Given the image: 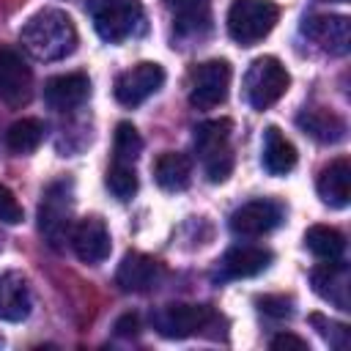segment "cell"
<instances>
[{
    "label": "cell",
    "instance_id": "6da1fadb",
    "mask_svg": "<svg viewBox=\"0 0 351 351\" xmlns=\"http://www.w3.org/2000/svg\"><path fill=\"white\" fill-rule=\"evenodd\" d=\"M19 41L30 58L52 63L69 58L77 49V27L66 11L41 8L22 25Z\"/></svg>",
    "mask_w": 351,
    "mask_h": 351
},
{
    "label": "cell",
    "instance_id": "7a4b0ae2",
    "mask_svg": "<svg viewBox=\"0 0 351 351\" xmlns=\"http://www.w3.org/2000/svg\"><path fill=\"white\" fill-rule=\"evenodd\" d=\"M38 230L52 250H60L74 230V184L69 178L52 181L38 203Z\"/></svg>",
    "mask_w": 351,
    "mask_h": 351
},
{
    "label": "cell",
    "instance_id": "3957f363",
    "mask_svg": "<svg viewBox=\"0 0 351 351\" xmlns=\"http://www.w3.org/2000/svg\"><path fill=\"white\" fill-rule=\"evenodd\" d=\"M230 132H233V123L228 118H214L195 126V154L211 184H222L233 173Z\"/></svg>",
    "mask_w": 351,
    "mask_h": 351
},
{
    "label": "cell",
    "instance_id": "277c9868",
    "mask_svg": "<svg viewBox=\"0 0 351 351\" xmlns=\"http://www.w3.org/2000/svg\"><path fill=\"white\" fill-rule=\"evenodd\" d=\"M88 14L96 33L110 44L140 36L145 27L140 0H88Z\"/></svg>",
    "mask_w": 351,
    "mask_h": 351
},
{
    "label": "cell",
    "instance_id": "5b68a950",
    "mask_svg": "<svg viewBox=\"0 0 351 351\" xmlns=\"http://www.w3.org/2000/svg\"><path fill=\"white\" fill-rule=\"evenodd\" d=\"M280 19V8L271 0H233L228 8V33L236 44L252 47L266 38Z\"/></svg>",
    "mask_w": 351,
    "mask_h": 351
},
{
    "label": "cell",
    "instance_id": "8992f818",
    "mask_svg": "<svg viewBox=\"0 0 351 351\" xmlns=\"http://www.w3.org/2000/svg\"><path fill=\"white\" fill-rule=\"evenodd\" d=\"M288 85H291L288 69L271 55L255 58L244 74V96L252 110H266L274 101H280L285 96Z\"/></svg>",
    "mask_w": 351,
    "mask_h": 351
},
{
    "label": "cell",
    "instance_id": "52a82bcc",
    "mask_svg": "<svg viewBox=\"0 0 351 351\" xmlns=\"http://www.w3.org/2000/svg\"><path fill=\"white\" fill-rule=\"evenodd\" d=\"M217 321V313L208 304H165L154 313V329L167 340H184L200 335Z\"/></svg>",
    "mask_w": 351,
    "mask_h": 351
},
{
    "label": "cell",
    "instance_id": "ba28073f",
    "mask_svg": "<svg viewBox=\"0 0 351 351\" xmlns=\"http://www.w3.org/2000/svg\"><path fill=\"white\" fill-rule=\"evenodd\" d=\"M228 88H230V63L222 58L206 60L192 71L189 104L197 110H211L225 101Z\"/></svg>",
    "mask_w": 351,
    "mask_h": 351
},
{
    "label": "cell",
    "instance_id": "9c48e42d",
    "mask_svg": "<svg viewBox=\"0 0 351 351\" xmlns=\"http://www.w3.org/2000/svg\"><path fill=\"white\" fill-rule=\"evenodd\" d=\"M165 85V69L154 60H143L115 80V99L123 107H137Z\"/></svg>",
    "mask_w": 351,
    "mask_h": 351
},
{
    "label": "cell",
    "instance_id": "30bf717a",
    "mask_svg": "<svg viewBox=\"0 0 351 351\" xmlns=\"http://www.w3.org/2000/svg\"><path fill=\"white\" fill-rule=\"evenodd\" d=\"M33 96V71L11 47H0V101L25 107Z\"/></svg>",
    "mask_w": 351,
    "mask_h": 351
},
{
    "label": "cell",
    "instance_id": "8fae6325",
    "mask_svg": "<svg viewBox=\"0 0 351 351\" xmlns=\"http://www.w3.org/2000/svg\"><path fill=\"white\" fill-rule=\"evenodd\" d=\"M282 222V206L274 200H250L230 214V230L244 239L271 233Z\"/></svg>",
    "mask_w": 351,
    "mask_h": 351
},
{
    "label": "cell",
    "instance_id": "7c38bea8",
    "mask_svg": "<svg viewBox=\"0 0 351 351\" xmlns=\"http://www.w3.org/2000/svg\"><path fill=\"white\" fill-rule=\"evenodd\" d=\"M71 250L74 255L82 261V263H101L110 258V250H112V241H110V230L104 225L101 217H85L74 225L71 230Z\"/></svg>",
    "mask_w": 351,
    "mask_h": 351
},
{
    "label": "cell",
    "instance_id": "4fadbf2b",
    "mask_svg": "<svg viewBox=\"0 0 351 351\" xmlns=\"http://www.w3.org/2000/svg\"><path fill=\"white\" fill-rule=\"evenodd\" d=\"M162 274H165V269L154 255L126 252L121 266H118V271H115V282L126 293H145V291L159 285Z\"/></svg>",
    "mask_w": 351,
    "mask_h": 351
},
{
    "label": "cell",
    "instance_id": "5bb4252c",
    "mask_svg": "<svg viewBox=\"0 0 351 351\" xmlns=\"http://www.w3.org/2000/svg\"><path fill=\"white\" fill-rule=\"evenodd\" d=\"M313 291L329 302L337 310H351V280H348V266L337 261H326L310 271Z\"/></svg>",
    "mask_w": 351,
    "mask_h": 351
},
{
    "label": "cell",
    "instance_id": "9a60e30c",
    "mask_svg": "<svg viewBox=\"0 0 351 351\" xmlns=\"http://www.w3.org/2000/svg\"><path fill=\"white\" fill-rule=\"evenodd\" d=\"M302 30L307 33V38H313L329 55H346L348 47H351V22H348V16L318 14V16H310Z\"/></svg>",
    "mask_w": 351,
    "mask_h": 351
},
{
    "label": "cell",
    "instance_id": "2e32d148",
    "mask_svg": "<svg viewBox=\"0 0 351 351\" xmlns=\"http://www.w3.org/2000/svg\"><path fill=\"white\" fill-rule=\"evenodd\" d=\"M165 8L173 19V30L181 38H195L211 27V3L208 0H165Z\"/></svg>",
    "mask_w": 351,
    "mask_h": 351
},
{
    "label": "cell",
    "instance_id": "e0dca14e",
    "mask_svg": "<svg viewBox=\"0 0 351 351\" xmlns=\"http://www.w3.org/2000/svg\"><path fill=\"white\" fill-rule=\"evenodd\" d=\"M88 96H90V80L80 71L58 74V77L44 82V101L52 110H60V112L80 107Z\"/></svg>",
    "mask_w": 351,
    "mask_h": 351
},
{
    "label": "cell",
    "instance_id": "ac0fdd59",
    "mask_svg": "<svg viewBox=\"0 0 351 351\" xmlns=\"http://www.w3.org/2000/svg\"><path fill=\"white\" fill-rule=\"evenodd\" d=\"M30 285L22 271H0V321H25L30 315Z\"/></svg>",
    "mask_w": 351,
    "mask_h": 351
},
{
    "label": "cell",
    "instance_id": "d6986e66",
    "mask_svg": "<svg viewBox=\"0 0 351 351\" xmlns=\"http://www.w3.org/2000/svg\"><path fill=\"white\" fill-rule=\"evenodd\" d=\"M315 189H318V197L332 206V208H346L348 200H351V162L348 159H335L329 162L321 173H318V181H315Z\"/></svg>",
    "mask_w": 351,
    "mask_h": 351
},
{
    "label": "cell",
    "instance_id": "ffe728a7",
    "mask_svg": "<svg viewBox=\"0 0 351 351\" xmlns=\"http://www.w3.org/2000/svg\"><path fill=\"white\" fill-rule=\"evenodd\" d=\"M296 159L299 156H296L293 143L277 126H269L263 132V154H261L263 170L269 176H288L296 167Z\"/></svg>",
    "mask_w": 351,
    "mask_h": 351
},
{
    "label": "cell",
    "instance_id": "44dd1931",
    "mask_svg": "<svg viewBox=\"0 0 351 351\" xmlns=\"http://www.w3.org/2000/svg\"><path fill=\"white\" fill-rule=\"evenodd\" d=\"M296 123H299V129H302L304 134H310V137L318 140V143L335 145V143H340V140L346 137V121H343L337 112L324 110V107L304 110V112L296 118Z\"/></svg>",
    "mask_w": 351,
    "mask_h": 351
},
{
    "label": "cell",
    "instance_id": "7402d4cb",
    "mask_svg": "<svg viewBox=\"0 0 351 351\" xmlns=\"http://www.w3.org/2000/svg\"><path fill=\"white\" fill-rule=\"evenodd\" d=\"M271 263V252L263 247H233L222 258V274L241 280V277H255L266 271Z\"/></svg>",
    "mask_w": 351,
    "mask_h": 351
},
{
    "label": "cell",
    "instance_id": "603a6c76",
    "mask_svg": "<svg viewBox=\"0 0 351 351\" xmlns=\"http://www.w3.org/2000/svg\"><path fill=\"white\" fill-rule=\"evenodd\" d=\"M154 178L165 192H184L192 181V162L181 151H165L154 165Z\"/></svg>",
    "mask_w": 351,
    "mask_h": 351
},
{
    "label": "cell",
    "instance_id": "cb8c5ba5",
    "mask_svg": "<svg viewBox=\"0 0 351 351\" xmlns=\"http://www.w3.org/2000/svg\"><path fill=\"white\" fill-rule=\"evenodd\" d=\"M304 244L321 261H337L346 252V236L337 228H329V225H313V228H307Z\"/></svg>",
    "mask_w": 351,
    "mask_h": 351
},
{
    "label": "cell",
    "instance_id": "d4e9b609",
    "mask_svg": "<svg viewBox=\"0 0 351 351\" xmlns=\"http://www.w3.org/2000/svg\"><path fill=\"white\" fill-rule=\"evenodd\" d=\"M44 134H47L44 121H38V118H22V121H14V123L8 126V132H5V145H8V151H14V154H30V151H36V148L41 145Z\"/></svg>",
    "mask_w": 351,
    "mask_h": 351
},
{
    "label": "cell",
    "instance_id": "484cf974",
    "mask_svg": "<svg viewBox=\"0 0 351 351\" xmlns=\"http://www.w3.org/2000/svg\"><path fill=\"white\" fill-rule=\"evenodd\" d=\"M140 151H143V137H140V132H137L129 121H121V123L115 126V137H112L115 162L134 165V159L140 156Z\"/></svg>",
    "mask_w": 351,
    "mask_h": 351
},
{
    "label": "cell",
    "instance_id": "4316f807",
    "mask_svg": "<svg viewBox=\"0 0 351 351\" xmlns=\"http://www.w3.org/2000/svg\"><path fill=\"white\" fill-rule=\"evenodd\" d=\"M104 184H107V189L118 200H132L134 192H137V186H140L137 173H134V165H126V162H112V167L104 176Z\"/></svg>",
    "mask_w": 351,
    "mask_h": 351
},
{
    "label": "cell",
    "instance_id": "83f0119b",
    "mask_svg": "<svg viewBox=\"0 0 351 351\" xmlns=\"http://www.w3.org/2000/svg\"><path fill=\"white\" fill-rule=\"evenodd\" d=\"M310 324L315 326V332H318L332 348H337V351H346V348H348V343H351V332H348L346 324L329 321V318H324V315H318V313L310 315Z\"/></svg>",
    "mask_w": 351,
    "mask_h": 351
},
{
    "label": "cell",
    "instance_id": "f1b7e54d",
    "mask_svg": "<svg viewBox=\"0 0 351 351\" xmlns=\"http://www.w3.org/2000/svg\"><path fill=\"white\" fill-rule=\"evenodd\" d=\"M22 217H25V214H22L19 200L14 197V192H11L8 186L0 184V222H5V225H19Z\"/></svg>",
    "mask_w": 351,
    "mask_h": 351
},
{
    "label": "cell",
    "instance_id": "f546056e",
    "mask_svg": "<svg viewBox=\"0 0 351 351\" xmlns=\"http://www.w3.org/2000/svg\"><path fill=\"white\" fill-rule=\"evenodd\" d=\"M258 307H261V313H266L271 318H288L293 313V302L288 296H261Z\"/></svg>",
    "mask_w": 351,
    "mask_h": 351
},
{
    "label": "cell",
    "instance_id": "4dcf8cb0",
    "mask_svg": "<svg viewBox=\"0 0 351 351\" xmlns=\"http://www.w3.org/2000/svg\"><path fill=\"white\" fill-rule=\"evenodd\" d=\"M269 346H271V348H296V351H307V340H302V337H296V335H291V332L274 335V337L269 340Z\"/></svg>",
    "mask_w": 351,
    "mask_h": 351
},
{
    "label": "cell",
    "instance_id": "1f68e13d",
    "mask_svg": "<svg viewBox=\"0 0 351 351\" xmlns=\"http://www.w3.org/2000/svg\"><path fill=\"white\" fill-rule=\"evenodd\" d=\"M137 329H140V321H137L134 313H126L115 321V335H121V337H134Z\"/></svg>",
    "mask_w": 351,
    "mask_h": 351
},
{
    "label": "cell",
    "instance_id": "d6a6232c",
    "mask_svg": "<svg viewBox=\"0 0 351 351\" xmlns=\"http://www.w3.org/2000/svg\"><path fill=\"white\" fill-rule=\"evenodd\" d=\"M0 346H3V337H0Z\"/></svg>",
    "mask_w": 351,
    "mask_h": 351
}]
</instances>
